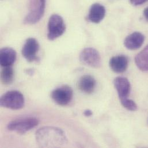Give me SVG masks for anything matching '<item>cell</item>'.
I'll return each instance as SVG.
<instances>
[{"mask_svg": "<svg viewBox=\"0 0 148 148\" xmlns=\"http://www.w3.org/2000/svg\"><path fill=\"white\" fill-rule=\"evenodd\" d=\"M35 138L41 148H60L68 143L65 132L61 129L53 126H45L36 131Z\"/></svg>", "mask_w": 148, "mask_h": 148, "instance_id": "obj_1", "label": "cell"}, {"mask_svg": "<svg viewBox=\"0 0 148 148\" xmlns=\"http://www.w3.org/2000/svg\"><path fill=\"white\" fill-rule=\"evenodd\" d=\"M24 103L23 95L18 90L8 91L0 99L1 106L13 110L21 109L24 106Z\"/></svg>", "mask_w": 148, "mask_h": 148, "instance_id": "obj_2", "label": "cell"}, {"mask_svg": "<svg viewBox=\"0 0 148 148\" xmlns=\"http://www.w3.org/2000/svg\"><path fill=\"white\" fill-rule=\"evenodd\" d=\"M39 122V119L35 117L21 118L10 122L7 127L10 131L23 134L36 127Z\"/></svg>", "mask_w": 148, "mask_h": 148, "instance_id": "obj_3", "label": "cell"}, {"mask_svg": "<svg viewBox=\"0 0 148 148\" xmlns=\"http://www.w3.org/2000/svg\"><path fill=\"white\" fill-rule=\"evenodd\" d=\"M46 0H30L29 11L25 16L24 23L25 24L37 23L44 15Z\"/></svg>", "mask_w": 148, "mask_h": 148, "instance_id": "obj_4", "label": "cell"}, {"mask_svg": "<svg viewBox=\"0 0 148 148\" xmlns=\"http://www.w3.org/2000/svg\"><path fill=\"white\" fill-rule=\"evenodd\" d=\"M65 30L66 25L62 17L57 14H53L48 22V39L54 40L62 36Z\"/></svg>", "mask_w": 148, "mask_h": 148, "instance_id": "obj_5", "label": "cell"}, {"mask_svg": "<svg viewBox=\"0 0 148 148\" xmlns=\"http://www.w3.org/2000/svg\"><path fill=\"white\" fill-rule=\"evenodd\" d=\"M73 97L72 88L67 85H62L51 92V97L59 106H65L69 104Z\"/></svg>", "mask_w": 148, "mask_h": 148, "instance_id": "obj_6", "label": "cell"}, {"mask_svg": "<svg viewBox=\"0 0 148 148\" xmlns=\"http://www.w3.org/2000/svg\"><path fill=\"white\" fill-rule=\"evenodd\" d=\"M79 60L84 65L93 68L101 66V58L97 50L92 47L84 49L79 54Z\"/></svg>", "mask_w": 148, "mask_h": 148, "instance_id": "obj_7", "label": "cell"}, {"mask_svg": "<svg viewBox=\"0 0 148 148\" xmlns=\"http://www.w3.org/2000/svg\"><path fill=\"white\" fill-rule=\"evenodd\" d=\"M39 49L38 42L33 38H30L25 41L22 50V55L29 62L36 61L38 60L37 54Z\"/></svg>", "mask_w": 148, "mask_h": 148, "instance_id": "obj_8", "label": "cell"}, {"mask_svg": "<svg viewBox=\"0 0 148 148\" xmlns=\"http://www.w3.org/2000/svg\"><path fill=\"white\" fill-rule=\"evenodd\" d=\"M114 85L120 100L128 98L130 93L131 85L127 78L123 77H118L114 79Z\"/></svg>", "mask_w": 148, "mask_h": 148, "instance_id": "obj_9", "label": "cell"}, {"mask_svg": "<svg viewBox=\"0 0 148 148\" xmlns=\"http://www.w3.org/2000/svg\"><path fill=\"white\" fill-rule=\"evenodd\" d=\"M111 69L115 73L125 72L129 65V59L125 55H118L112 57L109 62Z\"/></svg>", "mask_w": 148, "mask_h": 148, "instance_id": "obj_10", "label": "cell"}, {"mask_svg": "<svg viewBox=\"0 0 148 148\" xmlns=\"http://www.w3.org/2000/svg\"><path fill=\"white\" fill-rule=\"evenodd\" d=\"M145 40V36L139 32H134L127 36L124 41L125 46L129 50H134L142 46Z\"/></svg>", "mask_w": 148, "mask_h": 148, "instance_id": "obj_11", "label": "cell"}, {"mask_svg": "<svg viewBox=\"0 0 148 148\" xmlns=\"http://www.w3.org/2000/svg\"><path fill=\"white\" fill-rule=\"evenodd\" d=\"M106 10L105 7L100 3L93 4L89 10L87 19L93 23H99L104 18Z\"/></svg>", "mask_w": 148, "mask_h": 148, "instance_id": "obj_12", "label": "cell"}, {"mask_svg": "<svg viewBox=\"0 0 148 148\" xmlns=\"http://www.w3.org/2000/svg\"><path fill=\"white\" fill-rule=\"evenodd\" d=\"M77 86L81 92L86 94H90L95 89L96 81L92 75H84L79 79Z\"/></svg>", "mask_w": 148, "mask_h": 148, "instance_id": "obj_13", "label": "cell"}, {"mask_svg": "<svg viewBox=\"0 0 148 148\" xmlns=\"http://www.w3.org/2000/svg\"><path fill=\"white\" fill-rule=\"evenodd\" d=\"M17 54L10 47H3L0 51V62L2 67L11 66L16 61Z\"/></svg>", "mask_w": 148, "mask_h": 148, "instance_id": "obj_14", "label": "cell"}, {"mask_svg": "<svg viewBox=\"0 0 148 148\" xmlns=\"http://www.w3.org/2000/svg\"><path fill=\"white\" fill-rule=\"evenodd\" d=\"M135 62L139 69L148 71V45L136 56Z\"/></svg>", "mask_w": 148, "mask_h": 148, "instance_id": "obj_15", "label": "cell"}, {"mask_svg": "<svg viewBox=\"0 0 148 148\" xmlns=\"http://www.w3.org/2000/svg\"><path fill=\"white\" fill-rule=\"evenodd\" d=\"M1 72V81L5 85L10 84L14 78V71L12 66L3 67Z\"/></svg>", "mask_w": 148, "mask_h": 148, "instance_id": "obj_16", "label": "cell"}, {"mask_svg": "<svg viewBox=\"0 0 148 148\" xmlns=\"http://www.w3.org/2000/svg\"><path fill=\"white\" fill-rule=\"evenodd\" d=\"M122 105L127 110L131 111H135L137 110V104L132 99L129 98L120 100Z\"/></svg>", "mask_w": 148, "mask_h": 148, "instance_id": "obj_17", "label": "cell"}, {"mask_svg": "<svg viewBox=\"0 0 148 148\" xmlns=\"http://www.w3.org/2000/svg\"><path fill=\"white\" fill-rule=\"evenodd\" d=\"M148 0H130L131 3L134 6H138L142 5L147 2Z\"/></svg>", "mask_w": 148, "mask_h": 148, "instance_id": "obj_18", "label": "cell"}, {"mask_svg": "<svg viewBox=\"0 0 148 148\" xmlns=\"http://www.w3.org/2000/svg\"><path fill=\"white\" fill-rule=\"evenodd\" d=\"M93 114V112L91 110H86L84 111V115L86 116V117H89V116H91Z\"/></svg>", "mask_w": 148, "mask_h": 148, "instance_id": "obj_19", "label": "cell"}, {"mask_svg": "<svg viewBox=\"0 0 148 148\" xmlns=\"http://www.w3.org/2000/svg\"><path fill=\"white\" fill-rule=\"evenodd\" d=\"M144 14L145 16V17L146 18V19L148 21V7L144 11Z\"/></svg>", "mask_w": 148, "mask_h": 148, "instance_id": "obj_20", "label": "cell"}, {"mask_svg": "<svg viewBox=\"0 0 148 148\" xmlns=\"http://www.w3.org/2000/svg\"><path fill=\"white\" fill-rule=\"evenodd\" d=\"M26 73L28 75H32L34 74V70L32 69H27L26 71H25Z\"/></svg>", "mask_w": 148, "mask_h": 148, "instance_id": "obj_21", "label": "cell"}]
</instances>
